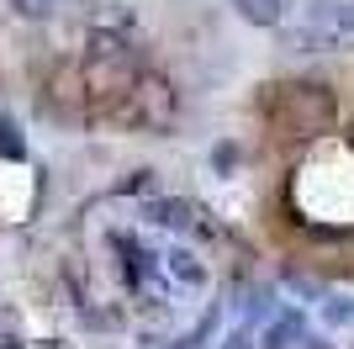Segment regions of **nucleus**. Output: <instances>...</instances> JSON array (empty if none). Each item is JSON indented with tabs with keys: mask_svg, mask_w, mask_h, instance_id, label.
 Segmentation results:
<instances>
[{
	"mask_svg": "<svg viewBox=\"0 0 354 349\" xmlns=\"http://www.w3.org/2000/svg\"><path fill=\"white\" fill-rule=\"evenodd\" d=\"M138 48L122 32H90V53H85V90L95 101H127V90L138 85Z\"/></svg>",
	"mask_w": 354,
	"mask_h": 349,
	"instance_id": "f257e3e1",
	"label": "nucleus"
},
{
	"mask_svg": "<svg viewBox=\"0 0 354 349\" xmlns=\"http://www.w3.org/2000/svg\"><path fill=\"white\" fill-rule=\"evenodd\" d=\"M275 116L281 127L296 132V138H323L333 122H339V101L323 80H296V85H281V101H275Z\"/></svg>",
	"mask_w": 354,
	"mask_h": 349,
	"instance_id": "f03ea898",
	"label": "nucleus"
},
{
	"mask_svg": "<svg viewBox=\"0 0 354 349\" xmlns=\"http://www.w3.org/2000/svg\"><path fill=\"white\" fill-rule=\"evenodd\" d=\"M127 116H133L138 127H148V132H164L175 122V90H169V80L138 74V85L127 90Z\"/></svg>",
	"mask_w": 354,
	"mask_h": 349,
	"instance_id": "7ed1b4c3",
	"label": "nucleus"
},
{
	"mask_svg": "<svg viewBox=\"0 0 354 349\" xmlns=\"http://www.w3.org/2000/svg\"><path fill=\"white\" fill-rule=\"evenodd\" d=\"M307 344V318L301 312H281V318L265 328V344L259 349H301Z\"/></svg>",
	"mask_w": 354,
	"mask_h": 349,
	"instance_id": "20e7f679",
	"label": "nucleus"
},
{
	"mask_svg": "<svg viewBox=\"0 0 354 349\" xmlns=\"http://www.w3.org/2000/svg\"><path fill=\"white\" fill-rule=\"evenodd\" d=\"M233 11L249 27H281L286 21V0H233Z\"/></svg>",
	"mask_w": 354,
	"mask_h": 349,
	"instance_id": "39448f33",
	"label": "nucleus"
},
{
	"mask_svg": "<svg viewBox=\"0 0 354 349\" xmlns=\"http://www.w3.org/2000/svg\"><path fill=\"white\" fill-rule=\"evenodd\" d=\"M164 265H169V276H175L180 286H201V280H207V265L196 260L191 249H169V254H164Z\"/></svg>",
	"mask_w": 354,
	"mask_h": 349,
	"instance_id": "423d86ee",
	"label": "nucleus"
},
{
	"mask_svg": "<svg viewBox=\"0 0 354 349\" xmlns=\"http://www.w3.org/2000/svg\"><path fill=\"white\" fill-rule=\"evenodd\" d=\"M148 217L164 222V228H191L196 212H191V202H153V206H148Z\"/></svg>",
	"mask_w": 354,
	"mask_h": 349,
	"instance_id": "0eeeda50",
	"label": "nucleus"
},
{
	"mask_svg": "<svg viewBox=\"0 0 354 349\" xmlns=\"http://www.w3.org/2000/svg\"><path fill=\"white\" fill-rule=\"evenodd\" d=\"M0 159H27V143H21L11 116H0Z\"/></svg>",
	"mask_w": 354,
	"mask_h": 349,
	"instance_id": "6e6552de",
	"label": "nucleus"
},
{
	"mask_svg": "<svg viewBox=\"0 0 354 349\" xmlns=\"http://www.w3.org/2000/svg\"><path fill=\"white\" fill-rule=\"evenodd\" d=\"M59 6H64V0H11V11H16V16H27V21H48Z\"/></svg>",
	"mask_w": 354,
	"mask_h": 349,
	"instance_id": "1a4fd4ad",
	"label": "nucleus"
},
{
	"mask_svg": "<svg viewBox=\"0 0 354 349\" xmlns=\"http://www.w3.org/2000/svg\"><path fill=\"white\" fill-rule=\"evenodd\" d=\"M233 159H238V148H233V143H217V154H212L217 174H227V170H233Z\"/></svg>",
	"mask_w": 354,
	"mask_h": 349,
	"instance_id": "9d476101",
	"label": "nucleus"
},
{
	"mask_svg": "<svg viewBox=\"0 0 354 349\" xmlns=\"http://www.w3.org/2000/svg\"><path fill=\"white\" fill-rule=\"evenodd\" d=\"M333 21H339V37H354V0L333 11Z\"/></svg>",
	"mask_w": 354,
	"mask_h": 349,
	"instance_id": "9b49d317",
	"label": "nucleus"
},
{
	"mask_svg": "<svg viewBox=\"0 0 354 349\" xmlns=\"http://www.w3.org/2000/svg\"><path fill=\"white\" fill-rule=\"evenodd\" d=\"M323 312H328V323H349L354 318V302H328Z\"/></svg>",
	"mask_w": 354,
	"mask_h": 349,
	"instance_id": "f8f14e48",
	"label": "nucleus"
},
{
	"mask_svg": "<svg viewBox=\"0 0 354 349\" xmlns=\"http://www.w3.org/2000/svg\"><path fill=\"white\" fill-rule=\"evenodd\" d=\"M222 349H254V339L249 334H227V344H222Z\"/></svg>",
	"mask_w": 354,
	"mask_h": 349,
	"instance_id": "ddd939ff",
	"label": "nucleus"
},
{
	"mask_svg": "<svg viewBox=\"0 0 354 349\" xmlns=\"http://www.w3.org/2000/svg\"><path fill=\"white\" fill-rule=\"evenodd\" d=\"M0 349H21V344H16V339H0Z\"/></svg>",
	"mask_w": 354,
	"mask_h": 349,
	"instance_id": "4468645a",
	"label": "nucleus"
},
{
	"mask_svg": "<svg viewBox=\"0 0 354 349\" xmlns=\"http://www.w3.org/2000/svg\"><path fill=\"white\" fill-rule=\"evenodd\" d=\"M307 349H328V344H307Z\"/></svg>",
	"mask_w": 354,
	"mask_h": 349,
	"instance_id": "2eb2a0df",
	"label": "nucleus"
}]
</instances>
